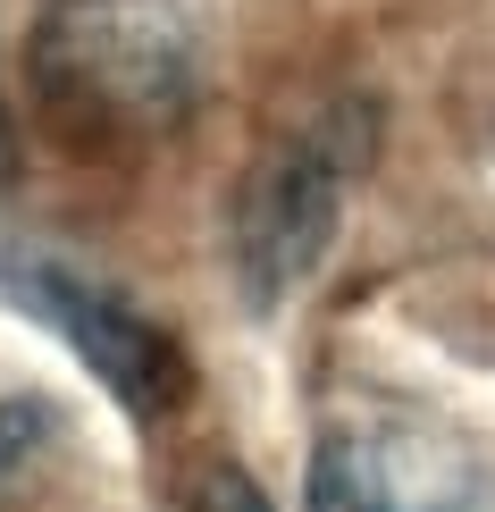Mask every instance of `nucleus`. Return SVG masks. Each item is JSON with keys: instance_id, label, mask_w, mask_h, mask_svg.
Masks as SVG:
<instances>
[{"instance_id": "nucleus-5", "label": "nucleus", "mask_w": 495, "mask_h": 512, "mask_svg": "<svg viewBox=\"0 0 495 512\" xmlns=\"http://www.w3.org/2000/svg\"><path fill=\"white\" fill-rule=\"evenodd\" d=\"M51 429H59V420H51L42 395H9V403H0V487H17V471L51 445Z\"/></svg>"}, {"instance_id": "nucleus-2", "label": "nucleus", "mask_w": 495, "mask_h": 512, "mask_svg": "<svg viewBox=\"0 0 495 512\" xmlns=\"http://www.w3.org/2000/svg\"><path fill=\"white\" fill-rule=\"evenodd\" d=\"M361 160H370V101H328L319 118H303L286 143H269L244 168L227 236H235V286L252 311H277L319 269Z\"/></svg>"}, {"instance_id": "nucleus-1", "label": "nucleus", "mask_w": 495, "mask_h": 512, "mask_svg": "<svg viewBox=\"0 0 495 512\" xmlns=\"http://www.w3.org/2000/svg\"><path fill=\"white\" fill-rule=\"evenodd\" d=\"M34 68L84 135H168L210 84V0H51Z\"/></svg>"}, {"instance_id": "nucleus-6", "label": "nucleus", "mask_w": 495, "mask_h": 512, "mask_svg": "<svg viewBox=\"0 0 495 512\" xmlns=\"http://www.w3.org/2000/svg\"><path fill=\"white\" fill-rule=\"evenodd\" d=\"M193 512H269V496H261L244 471H210L202 496H193Z\"/></svg>"}, {"instance_id": "nucleus-3", "label": "nucleus", "mask_w": 495, "mask_h": 512, "mask_svg": "<svg viewBox=\"0 0 495 512\" xmlns=\"http://www.w3.org/2000/svg\"><path fill=\"white\" fill-rule=\"evenodd\" d=\"M0 303L42 319V328L68 345L101 387L118 395V412L135 420H168L177 403L193 395V361L185 345L160 328L152 311H135L126 294H110L101 277H84L51 252H26V244H0Z\"/></svg>"}, {"instance_id": "nucleus-4", "label": "nucleus", "mask_w": 495, "mask_h": 512, "mask_svg": "<svg viewBox=\"0 0 495 512\" xmlns=\"http://www.w3.org/2000/svg\"><path fill=\"white\" fill-rule=\"evenodd\" d=\"M311 512H495V479L462 437L412 412H361L319 429Z\"/></svg>"}]
</instances>
